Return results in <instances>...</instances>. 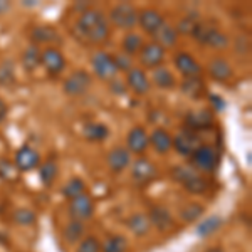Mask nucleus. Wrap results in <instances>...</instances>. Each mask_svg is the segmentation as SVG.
I'll return each mask as SVG.
<instances>
[{"instance_id":"nucleus-37","label":"nucleus","mask_w":252,"mask_h":252,"mask_svg":"<svg viewBox=\"0 0 252 252\" xmlns=\"http://www.w3.org/2000/svg\"><path fill=\"white\" fill-rule=\"evenodd\" d=\"M14 220L19 225H32L37 220V215L31 209H17L14 212Z\"/></svg>"},{"instance_id":"nucleus-42","label":"nucleus","mask_w":252,"mask_h":252,"mask_svg":"<svg viewBox=\"0 0 252 252\" xmlns=\"http://www.w3.org/2000/svg\"><path fill=\"white\" fill-rule=\"evenodd\" d=\"M7 115H9V106H7L5 101L0 97V123H3V121H5Z\"/></svg>"},{"instance_id":"nucleus-5","label":"nucleus","mask_w":252,"mask_h":252,"mask_svg":"<svg viewBox=\"0 0 252 252\" xmlns=\"http://www.w3.org/2000/svg\"><path fill=\"white\" fill-rule=\"evenodd\" d=\"M192 35L198 40L200 44H204L207 47L212 49H223L229 46V37H227L223 32H220L215 27L209 26V24H200L198 22L195 26Z\"/></svg>"},{"instance_id":"nucleus-10","label":"nucleus","mask_w":252,"mask_h":252,"mask_svg":"<svg viewBox=\"0 0 252 252\" xmlns=\"http://www.w3.org/2000/svg\"><path fill=\"white\" fill-rule=\"evenodd\" d=\"M131 177L136 185H148L158 177V168L153 161L146 158H138L131 165Z\"/></svg>"},{"instance_id":"nucleus-28","label":"nucleus","mask_w":252,"mask_h":252,"mask_svg":"<svg viewBox=\"0 0 252 252\" xmlns=\"http://www.w3.org/2000/svg\"><path fill=\"white\" fill-rule=\"evenodd\" d=\"M58 173H59V166L54 160H47V161H44V163H40L39 177H40V182L46 187H51L54 184V180L58 178Z\"/></svg>"},{"instance_id":"nucleus-12","label":"nucleus","mask_w":252,"mask_h":252,"mask_svg":"<svg viewBox=\"0 0 252 252\" xmlns=\"http://www.w3.org/2000/svg\"><path fill=\"white\" fill-rule=\"evenodd\" d=\"M94 214V202L89 197L88 193L81 195L78 198H72L71 204H69V215H71V220L76 222H84L89 220Z\"/></svg>"},{"instance_id":"nucleus-2","label":"nucleus","mask_w":252,"mask_h":252,"mask_svg":"<svg viewBox=\"0 0 252 252\" xmlns=\"http://www.w3.org/2000/svg\"><path fill=\"white\" fill-rule=\"evenodd\" d=\"M175 182L182 184L190 193H204L209 189V182L192 166H175L172 170Z\"/></svg>"},{"instance_id":"nucleus-24","label":"nucleus","mask_w":252,"mask_h":252,"mask_svg":"<svg viewBox=\"0 0 252 252\" xmlns=\"http://www.w3.org/2000/svg\"><path fill=\"white\" fill-rule=\"evenodd\" d=\"M152 79H153V84L160 89H172V88H175V84H177L173 72L165 66H158L153 69Z\"/></svg>"},{"instance_id":"nucleus-43","label":"nucleus","mask_w":252,"mask_h":252,"mask_svg":"<svg viewBox=\"0 0 252 252\" xmlns=\"http://www.w3.org/2000/svg\"><path fill=\"white\" fill-rule=\"evenodd\" d=\"M210 101H212V103L215 104V109H217V111H222L223 106H225V103H223L220 97H217L215 94H210Z\"/></svg>"},{"instance_id":"nucleus-39","label":"nucleus","mask_w":252,"mask_h":252,"mask_svg":"<svg viewBox=\"0 0 252 252\" xmlns=\"http://www.w3.org/2000/svg\"><path fill=\"white\" fill-rule=\"evenodd\" d=\"M197 17H192V15H187L185 19L180 20V24H178V27L175 31L178 32V34H192L195 26H197Z\"/></svg>"},{"instance_id":"nucleus-19","label":"nucleus","mask_w":252,"mask_h":252,"mask_svg":"<svg viewBox=\"0 0 252 252\" xmlns=\"http://www.w3.org/2000/svg\"><path fill=\"white\" fill-rule=\"evenodd\" d=\"M150 145L155 148L157 153L160 155H166L170 150L173 148V136L166 131L165 128H155L152 131V135H148Z\"/></svg>"},{"instance_id":"nucleus-25","label":"nucleus","mask_w":252,"mask_h":252,"mask_svg":"<svg viewBox=\"0 0 252 252\" xmlns=\"http://www.w3.org/2000/svg\"><path fill=\"white\" fill-rule=\"evenodd\" d=\"M155 37V42L160 44L161 47L166 49V47H173L177 44V39H178V32L175 31V27L168 26V24H163L160 29L157 31V34L153 35Z\"/></svg>"},{"instance_id":"nucleus-17","label":"nucleus","mask_w":252,"mask_h":252,"mask_svg":"<svg viewBox=\"0 0 252 252\" xmlns=\"http://www.w3.org/2000/svg\"><path fill=\"white\" fill-rule=\"evenodd\" d=\"M138 24L146 34L155 35L157 31L165 24V19L155 9H143L141 12H138Z\"/></svg>"},{"instance_id":"nucleus-11","label":"nucleus","mask_w":252,"mask_h":252,"mask_svg":"<svg viewBox=\"0 0 252 252\" xmlns=\"http://www.w3.org/2000/svg\"><path fill=\"white\" fill-rule=\"evenodd\" d=\"M202 145L200 136L197 135L195 131H190V129L184 128L177 136L173 138V148L178 155L182 157H189Z\"/></svg>"},{"instance_id":"nucleus-1","label":"nucleus","mask_w":252,"mask_h":252,"mask_svg":"<svg viewBox=\"0 0 252 252\" xmlns=\"http://www.w3.org/2000/svg\"><path fill=\"white\" fill-rule=\"evenodd\" d=\"M74 35L83 44H103L109 37V22L101 10L88 9L74 24Z\"/></svg>"},{"instance_id":"nucleus-32","label":"nucleus","mask_w":252,"mask_h":252,"mask_svg":"<svg viewBox=\"0 0 252 252\" xmlns=\"http://www.w3.org/2000/svg\"><path fill=\"white\" fill-rule=\"evenodd\" d=\"M22 64L27 71H34V69L39 66L40 64V51H39L37 46H34V44L27 46V49L22 54Z\"/></svg>"},{"instance_id":"nucleus-27","label":"nucleus","mask_w":252,"mask_h":252,"mask_svg":"<svg viewBox=\"0 0 252 252\" xmlns=\"http://www.w3.org/2000/svg\"><path fill=\"white\" fill-rule=\"evenodd\" d=\"M32 40H34V46L39 44H52L56 40H59V35L52 27H35L31 34Z\"/></svg>"},{"instance_id":"nucleus-29","label":"nucleus","mask_w":252,"mask_h":252,"mask_svg":"<svg viewBox=\"0 0 252 252\" xmlns=\"http://www.w3.org/2000/svg\"><path fill=\"white\" fill-rule=\"evenodd\" d=\"M84 193H86V184H84L79 177L71 178V180H69L67 184L63 187V195L66 198H69V200H72V198H78V197H81V195H84Z\"/></svg>"},{"instance_id":"nucleus-23","label":"nucleus","mask_w":252,"mask_h":252,"mask_svg":"<svg viewBox=\"0 0 252 252\" xmlns=\"http://www.w3.org/2000/svg\"><path fill=\"white\" fill-rule=\"evenodd\" d=\"M83 135L86 138L88 141H93V143H101V141L108 140L109 136V128L104 123H88L84 125V129H83Z\"/></svg>"},{"instance_id":"nucleus-26","label":"nucleus","mask_w":252,"mask_h":252,"mask_svg":"<svg viewBox=\"0 0 252 252\" xmlns=\"http://www.w3.org/2000/svg\"><path fill=\"white\" fill-rule=\"evenodd\" d=\"M128 227L133 234L138 235V237H143L150 232L152 229V223L148 220V215H143V214H135L129 217L128 220Z\"/></svg>"},{"instance_id":"nucleus-41","label":"nucleus","mask_w":252,"mask_h":252,"mask_svg":"<svg viewBox=\"0 0 252 252\" xmlns=\"http://www.w3.org/2000/svg\"><path fill=\"white\" fill-rule=\"evenodd\" d=\"M0 166H2V172H0V177L2 178H7L10 175V172H14V170H17L14 166V163H10L9 160H0Z\"/></svg>"},{"instance_id":"nucleus-30","label":"nucleus","mask_w":252,"mask_h":252,"mask_svg":"<svg viewBox=\"0 0 252 252\" xmlns=\"http://www.w3.org/2000/svg\"><path fill=\"white\" fill-rule=\"evenodd\" d=\"M83 235H84V225H83V222L71 220L66 227H64V230H63V237H64V241H66L67 244L79 242L81 239H83Z\"/></svg>"},{"instance_id":"nucleus-18","label":"nucleus","mask_w":252,"mask_h":252,"mask_svg":"<svg viewBox=\"0 0 252 252\" xmlns=\"http://www.w3.org/2000/svg\"><path fill=\"white\" fill-rule=\"evenodd\" d=\"M126 84H128V88L138 96L146 94V93L150 91V88H152V83H150L146 72L140 67L129 69L128 76H126Z\"/></svg>"},{"instance_id":"nucleus-8","label":"nucleus","mask_w":252,"mask_h":252,"mask_svg":"<svg viewBox=\"0 0 252 252\" xmlns=\"http://www.w3.org/2000/svg\"><path fill=\"white\" fill-rule=\"evenodd\" d=\"M93 69H94V74L103 81H111L115 79L118 74V67L115 63V58L108 52H96L93 56Z\"/></svg>"},{"instance_id":"nucleus-33","label":"nucleus","mask_w":252,"mask_h":252,"mask_svg":"<svg viewBox=\"0 0 252 252\" xmlns=\"http://www.w3.org/2000/svg\"><path fill=\"white\" fill-rule=\"evenodd\" d=\"M182 91L190 97H200L205 93V86L200 78H189L182 83Z\"/></svg>"},{"instance_id":"nucleus-14","label":"nucleus","mask_w":252,"mask_h":252,"mask_svg":"<svg viewBox=\"0 0 252 252\" xmlns=\"http://www.w3.org/2000/svg\"><path fill=\"white\" fill-rule=\"evenodd\" d=\"M150 140H148V133L143 126H133L129 129L128 136H126V150L129 153H135V155H143L148 150Z\"/></svg>"},{"instance_id":"nucleus-4","label":"nucleus","mask_w":252,"mask_h":252,"mask_svg":"<svg viewBox=\"0 0 252 252\" xmlns=\"http://www.w3.org/2000/svg\"><path fill=\"white\" fill-rule=\"evenodd\" d=\"M109 20L118 29L131 31L138 24V9L133 3L121 2L113 7L111 12H109Z\"/></svg>"},{"instance_id":"nucleus-45","label":"nucleus","mask_w":252,"mask_h":252,"mask_svg":"<svg viewBox=\"0 0 252 252\" xmlns=\"http://www.w3.org/2000/svg\"><path fill=\"white\" fill-rule=\"evenodd\" d=\"M205 252H223V249H220V247H210V249H207Z\"/></svg>"},{"instance_id":"nucleus-31","label":"nucleus","mask_w":252,"mask_h":252,"mask_svg":"<svg viewBox=\"0 0 252 252\" xmlns=\"http://www.w3.org/2000/svg\"><path fill=\"white\" fill-rule=\"evenodd\" d=\"M143 37L141 35L135 34V32H129V34L125 35L123 39V44H121V47H123L125 54L128 56H135V54H140L141 47H143Z\"/></svg>"},{"instance_id":"nucleus-13","label":"nucleus","mask_w":252,"mask_h":252,"mask_svg":"<svg viewBox=\"0 0 252 252\" xmlns=\"http://www.w3.org/2000/svg\"><path fill=\"white\" fill-rule=\"evenodd\" d=\"M165 52H166V49L161 47L160 44H157L155 40H152V42L143 44V47H141L138 56H140V63L143 64L145 67L155 69L163 64Z\"/></svg>"},{"instance_id":"nucleus-15","label":"nucleus","mask_w":252,"mask_h":252,"mask_svg":"<svg viewBox=\"0 0 252 252\" xmlns=\"http://www.w3.org/2000/svg\"><path fill=\"white\" fill-rule=\"evenodd\" d=\"M173 64L185 79L198 78V76L202 74L200 64H198L197 59H195L192 54H189V52H178V54H175Z\"/></svg>"},{"instance_id":"nucleus-38","label":"nucleus","mask_w":252,"mask_h":252,"mask_svg":"<svg viewBox=\"0 0 252 252\" xmlns=\"http://www.w3.org/2000/svg\"><path fill=\"white\" fill-rule=\"evenodd\" d=\"M76 252H101V242L97 241V237H94V235H88V237L79 241Z\"/></svg>"},{"instance_id":"nucleus-35","label":"nucleus","mask_w":252,"mask_h":252,"mask_svg":"<svg viewBox=\"0 0 252 252\" xmlns=\"http://www.w3.org/2000/svg\"><path fill=\"white\" fill-rule=\"evenodd\" d=\"M222 225V219L219 215H210L207 217L200 225L197 227V234L202 235V237H207V235L214 234L215 230H219V227Z\"/></svg>"},{"instance_id":"nucleus-44","label":"nucleus","mask_w":252,"mask_h":252,"mask_svg":"<svg viewBox=\"0 0 252 252\" xmlns=\"http://www.w3.org/2000/svg\"><path fill=\"white\" fill-rule=\"evenodd\" d=\"M7 9H9V3H5V2H0V14H2V12H5Z\"/></svg>"},{"instance_id":"nucleus-9","label":"nucleus","mask_w":252,"mask_h":252,"mask_svg":"<svg viewBox=\"0 0 252 252\" xmlns=\"http://www.w3.org/2000/svg\"><path fill=\"white\" fill-rule=\"evenodd\" d=\"M40 64L46 67V71L51 76H58L66 67V59L63 52L54 46H47L40 51Z\"/></svg>"},{"instance_id":"nucleus-16","label":"nucleus","mask_w":252,"mask_h":252,"mask_svg":"<svg viewBox=\"0 0 252 252\" xmlns=\"http://www.w3.org/2000/svg\"><path fill=\"white\" fill-rule=\"evenodd\" d=\"M214 126V115L210 109H198V111H190L185 116V128L190 131H204Z\"/></svg>"},{"instance_id":"nucleus-40","label":"nucleus","mask_w":252,"mask_h":252,"mask_svg":"<svg viewBox=\"0 0 252 252\" xmlns=\"http://www.w3.org/2000/svg\"><path fill=\"white\" fill-rule=\"evenodd\" d=\"M113 58H115L118 72H120V71L128 72L129 69H133V59H131V56H128V54H115Z\"/></svg>"},{"instance_id":"nucleus-22","label":"nucleus","mask_w":252,"mask_h":252,"mask_svg":"<svg viewBox=\"0 0 252 252\" xmlns=\"http://www.w3.org/2000/svg\"><path fill=\"white\" fill-rule=\"evenodd\" d=\"M148 220L153 227H157L160 232H163V230L170 229V227L173 225V217L170 215L168 210L161 205H155L150 209Z\"/></svg>"},{"instance_id":"nucleus-34","label":"nucleus","mask_w":252,"mask_h":252,"mask_svg":"<svg viewBox=\"0 0 252 252\" xmlns=\"http://www.w3.org/2000/svg\"><path fill=\"white\" fill-rule=\"evenodd\" d=\"M128 249V241H126L125 235H111L106 242L101 246L103 252H126Z\"/></svg>"},{"instance_id":"nucleus-7","label":"nucleus","mask_w":252,"mask_h":252,"mask_svg":"<svg viewBox=\"0 0 252 252\" xmlns=\"http://www.w3.org/2000/svg\"><path fill=\"white\" fill-rule=\"evenodd\" d=\"M14 166L19 172H32L40 166V153L31 145H22L15 152Z\"/></svg>"},{"instance_id":"nucleus-36","label":"nucleus","mask_w":252,"mask_h":252,"mask_svg":"<svg viewBox=\"0 0 252 252\" xmlns=\"http://www.w3.org/2000/svg\"><path fill=\"white\" fill-rule=\"evenodd\" d=\"M180 215L185 222H193V220H197L198 217L204 215V207L192 202V204H187L184 209H182Z\"/></svg>"},{"instance_id":"nucleus-6","label":"nucleus","mask_w":252,"mask_h":252,"mask_svg":"<svg viewBox=\"0 0 252 252\" xmlns=\"http://www.w3.org/2000/svg\"><path fill=\"white\" fill-rule=\"evenodd\" d=\"M93 79L84 69H76L74 72H71V76L64 81V93L71 97H79L86 94L88 89L91 88Z\"/></svg>"},{"instance_id":"nucleus-21","label":"nucleus","mask_w":252,"mask_h":252,"mask_svg":"<svg viewBox=\"0 0 252 252\" xmlns=\"http://www.w3.org/2000/svg\"><path fill=\"white\" fill-rule=\"evenodd\" d=\"M209 71L210 78L219 81V83H227L232 78V66L229 64V61H225L223 58H215L209 63Z\"/></svg>"},{"instance_id":"nucleus-20","label":"nucleus","mask_w":252,"mask_h":252,"mask_svg":"<svg viewBox=\"0 0 252 252\" xmlns=\"http://www.w3.org/2000/svg\"><path fill=\"white\" fill-rule=\"evenodd\" d=\"M131 165V153L125 146H116L108 155V166L115 173H120Z\"/></svg>"},{"instance_id":"nucleus-3","label":"nucleus","mask_w":252,"mask_h":252,"mask_svg":"<svg viewBox=\"0 0 252 252\" xmlns=\"http://www.w3.org/2000/svg\"><path fill=\"white\" fill-rule=\"evenodd\" d=\"M219 161H220V158H219L217 150L214 146L204 143L190 155V166L193 170H198V172H204V173L215 172L219 168Z\"/></svg>"}]
</instances>
